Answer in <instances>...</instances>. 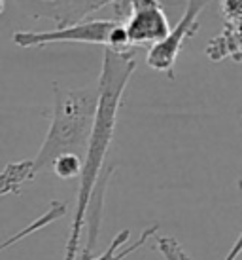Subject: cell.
<instances>
[{
    "mask_svg": "<svg viewBox=\"0 0 242 260\" xmlns=\"http://www.w3.org/2000/svg\"><path fill=\"white\" fill-rule=\"evenodd\" d=\"M136 71V57L133 50L112 51L104 50L102 53V69H100L99 86H97V107L93 118L91 135L87 143L86 154L82 159L79 171V186L76 196V211L72 218V226L66 239L64 260H78L84 226H86L87 207L91 203L93 190L97 186L100 173L104 169L106 154L114 141L117 112L121 107V99L125 93L129 80Z\"/></svg>",
    "mask_w": 242,
    "mask_h": 260,
    "instance_id": "obj_1",
    "label": "cell"
},
{
    "mask_svg": "<svg viewBox=\"0 0 242 260\" xmlns=\"http://www.w3.org/2000/svg\"><path fill=\"white\" fill-rule=\"evenodd\" d=\"M97 107V89H70L53 82V112L50 129L46 133L40 150L32 159L34 175L53 164V159L64 154H74L84 159L93 118Z\"/></svg>",
    "mask_w": 242,
    "mask_h": 260,
    "instance_id": "obj_2",
    "label": "cell"
},
{
    "mask_svg": "<svg viewBox=\"0 0 242 260\" xmlns=\"http://www.w3.org/2000/svg\"><path fill=\"white\" fill-rule=\"evenodd\" d=\"M14 42L19 48H40L46 44L57 42H84V44H99L112 51H127L131 50L121 21H106V19H84L78 23H70L59 27L55 30H42V32H30L19 30L14 35Z\"/></svg>",
    "mask_w": 242,
    "mask_h": 260,
    "instance_id": "obj_3",
    "label": "cell"
},
{
    "mask_svg": "<svg viewBox=\"0 0 242 260\" xmlns=\"http://www.w3.org/2000/svg\"><path fill=\"white\" fill-rule=\"evenodd\" d=\"M114 10L117 21L125 19L121 25L125 29L131 48H151L161 42L171 30L169 17L159 0H115Z\"/></svg>",
    "mask_w": 242,
    "mask_h": 260,
    "instance_id": "obj_4",
    "label": "cell"
},
{
    "mask_svg": "<svg viewBox=\"0 0 242 260\" xmlns=\"http://www.w3.org/2000/svg\"><path fill=\"white\" fill-rule=\"evenodd\" d=\"M212 0H187L185 4V12L182 15V19L176 23V27H172L169 30V35L157 42L155 46H151L146 55V63L150 65V69L163 73L169 76V80H174V65L178 59L180 51L184 48V42L187 38H191L200 27V14L205 12V8L210 4Z\"/></svg>",
    "mask_w": 242,
    "mask_h": 260,
    "instance_id": "obj_5",
    "label": "cell"
},
{
    "mask_svg": "<svg viewBox=\"0 0 242 260\" xmlns=\"http://www.w3.org/2000/svg\"><path fill=\"white\" fill-rule=\"evenodd\" d=\"M240 23L242 19H227L223 21V30L216 38H212L205 48L207 57L214 63H220L223 59H233L240 63L242 40H240Z\"/></svg>",
    "mask_w": 242,
    "mask_h": 260,
    "instance_id": "obj_6",
    "label": "cell"
},
{
    "mask_svg": "<svg viewBox=\"0 0 242 260\" xmlns=\"http://www.w3.org/2000/svg\"><path fill=\"white\" fill-rule=\"evenodd\" d=\"M159 226H150L140 234V238L136 241H129L131 238V230L125 228L115 234V238L110 241V245L106 247V251L95 258H87V260H125L127 256H131L133 253H136L138 249H142L148 241H151V238L157 234Z\"/></svg>",
    "mask_w": 242,
    "mask_h": 260,
    "instance_id": "obj_7",
    "label": "cell"
},
{
    "mask_svg": "<svg viewBox=\"0 0 242 260\" xmlns=\"http://www.w3.org/2000/svg\"><path fill=\"white\" fill-rule=\"evenodd\" d=\"M57 4V25L64 27L70 23L84 21L87 15L99 12L106 4H114V0H55Z\"/></svg>",
    "mask_w": 242,
    "mask_h": 260,
    "instance_id": "obj_8",
    "label": "cell"
},
{
    "mask_svg": "<svg viewBox=\"0 0 242 260\" xmlns=\"http://www.w3.org/2000/svg\"><path fill=\"white\" fill-rule=\"evenodd\" d=\"M36 175L32 171V159L12 161L0 171V198L8 194H19L27 181H32Z\"/></svg>",
    "mask_w": 242,
    "mask_h": 260,
    "instance_id": "obj_9",
    "label": "cell"
},
{
    "mask_svg": "<svg viewBox=\"0 0 242 260\" xmlns=\"http://www.w3.org/2000/svg\"><path fill=\"white\" fill-rule=\"evenodd\" d=\"M155 243L159 253L165 256V260H191V256L185 253L174 238H169V236L167 238H157ZM240 249H242V236H238L236 241L233 243V247H231V251H229L227 256L223 260H236V256L240 254Z\"/></svg>",
    "mask_w": 242,
    "mask_h": 260,
    "instance_id": "obj_10",
    "label": "cell"
},
{
    "mask_svg": "<svg viewBox=\"0 0 242 260\" xmlns=\"http://www.w3.org/2000/svg\"><path fill=\"white\" fill-rule=\"evenodd\" d=\"M50 167L53 169V173L57 175L59 179L70 181L74 177H79V171H82V158L74 156V154H64V156H59L57 159H53V164H51Z\"/></svg>",
    "mask_w": 242,
    "mask_h": 260,
    "instance_id": "obj_11",
    "label": "cell"
},
{
    "mask_svg": "<svg viewBox=\"0 0 242 260\" xmlns=\"http://www.w3.org/2000/svg\"><path fill=\"white\" fill-rule=\"evenodd\" d=\"M4 10H6V0H0V15L4 14Z\"/></svg>",
    "mask_w": 242,
    "mask_h": 260,
    "instance_id": "obj_12",
    "label": "cell"
},
{
    "mask_svg": "<svg viewBox=\"0 0 242 260\" xmlns=\"http://www.w3.org/2000/svg\"><path fill=\"white\" fill-rule=\"evenodd\" d=\"M114 2H115V0H114Z\"/></svg>",
    "mask_w": 242,
    "mask_h": 260,
    "instance_id": "obj_13",
    "label": "cell"
}]
</instances>
